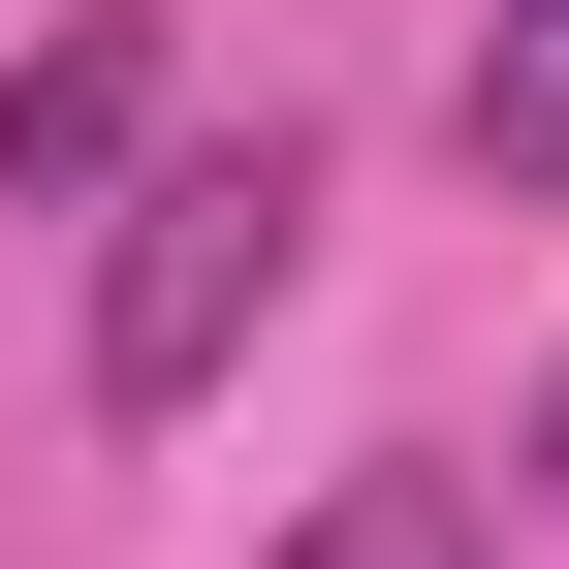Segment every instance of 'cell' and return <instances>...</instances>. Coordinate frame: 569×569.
<instances>
[{
    "instance_id": "6da1fadb",
    "label": "cell",
    "mask_w": 569,
    "mask_h": 569,
    "mask_svg": "<svg viewBox=\"0 0 569 569\" xmlns=\"http://www.w3.org/2000/svg\"><path fill=\"white\" fill-rule=\"evenodd\" d=\"M284 253H317V159H284V127L127 159V253H96V411H222V348L284 317Z\"/></svg>"
},
{
    "instance_id": "7a4b0ae2",
    "label": "cell",
    "mask_w": 569,
    "mask_h": 569,
    "mask_svg": "<svg viewBox=\"0 0 569 569\" xmlns=\"http://www.w3.org/2000/svg\"><path fill=\"white\" fill-rule=\"evenodd\" d=\"M127 159H159V32L96 0V32H32V63H0V190H127Z\"/></svg>"
},
{
    "instance_id": "3957f363",
    "label": "cell",
    "mask_w": 569,
    "mask_h": 569,
    "mask_svg": "<svg viewBox=\"0 0 569 569\" xmlns=\"http://www.w3.org/2000/svg\"><path fill=\"white\" fill-rule=\"evenodd\" d=\"M475 190H507V222H569V0H507V32H475Z\"/></svg>"
},
{
    "instance_id": "277c9868",
    "label": "cell",
    "mask_w": 569,
    "mask_h": 569,
    "mask_svg": "<svg viewBox=\"0 0 569 569\" xmlns=\"http://www.w3.org/2000/svg\"><path fill=\"white\" fill-rule=\"evenodd\" d=\"M284 569H475V475H348V507L284 538Z\"/></svg>"
},
{
    "instance_id": "5b68a950",
    "label": "cell",
    "mask_w": 569,
    "mask_h": 569,
    "mask_svg": "<svg viewBox=\"0 0 569 569\" xmlns=\"http://www.w3.org/2000/svg\"><path fill=\"white\" fill-rule=\"evenodd\" d=\"M538 507H569V380H538Z\"/></svg>"
}]
</instances>
